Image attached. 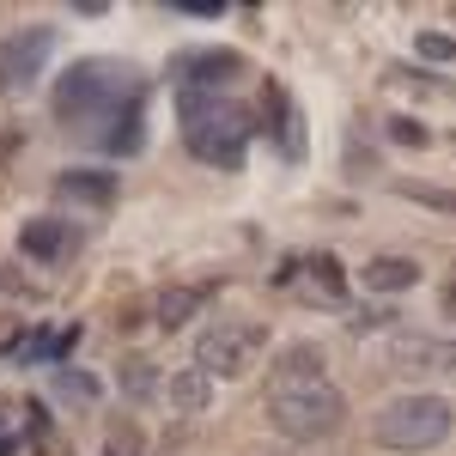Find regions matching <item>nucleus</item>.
<instances>
[{
    "instance_id": "1",
    "label": "nucleus",
    "mask_w": 456,
    "mask_h": 456,
    "mask_svg": "<svg viewBox=\"0 0 456 456\" xmlns=\"http://www.w3.org/2000/svg\"><path fill=\"white\" fill-rule=\"evenodd\" d=\"M55 116L68 122L73 134H86L104 152H141L146 122H141V79L122 61H79L61 73L55 86Z\"/></svg>"
},
{
    "instance_id": "2",
    "label": "nucleus",
    "mask_w": 456,
    "mask_h": 456,
    "mask_svg": "<svg viewBox=\"0 0 456 456\" xmlns=\"http://www.w3.org/2000/svg\"><path fill=\"white\" fill-rule=\"evenodd\" d=\"M268 420L281 426L286 438H305V444H311V438H329L335 426L347 420V402H341V389L329 384L316 347L281 353L274 384H268Z\"/></svg>"
},
{
    "instance_id": "3",
    "label": "nucleus",
    "mask_w": 456,
    "mask_h": 456,
    "mask_svg": "<svg viewBox=\"0 0 456 456\" xmlns=\"http://www.w3.org/2000/svg\"><path fill=\"white\" fill-rule=\"evenodd\" d=\"M176 128H183V146L201 165H219V171L244 165L249 134H256L249 110L232 104L225 92H176Z\"/></svg>"
},
{
    "instance_id": "4",
    "label": "nucleus",
    "mask_w": 456,
    "mask_h": 456,
    "mask_svg": "<svg viewBox=\"0 0 456 456\" xmlns=\"http://www.w3.org/2000/svg\"><path fill=\"white\" fill-rule=\"evenodd\" d=\"M451 402L444 395H432V389H408V395H395L378 408V444L384 451H432V444H444L451 438Z\"/></svg>"
},
{
    "instance_id": "5",
    "label": "nucleus",
    "mask_w": 456,
    "mask_h": 456,
    "mask_svg": "<svg viewBox=\"0 0 456 456\" xmlns=\"http://www.w3.org/2000/svg\"><path fill=\"white\" fill-rule=\"evenodd\" d=\"M262 347H268L262 322H244V316H238V322H213L208 335L195 341V365H201L208 378H244Z\"/></svg>"
},
{
    "instance_id": "6",
    "label": "nucleus",
    "mask_w": 456,
    "mask_h": 456,
    "mask_svg": "<svg viewBox=\"0 0 456 456\" xmlns=\"http://www.w3.org/2000/svg\"><path fill=\"white\" fill-rule=\"evenodd\" d=\"M49 55H55V31H49V25L0 37V86H6V92H31L37 73L49 68Z\"/></svg>"
},
{
    "instance_id": "7",
    "label": "nucleus",
    "mask_w": 456,
    "mask_h": 456,
    "mask_svg": "<svg viewBox=\"0 0 456 456\" xmlns=\"http://www.w3.org/2000/svg\"><path fill=\"white\" fill-rule=\"evenodd\" d=\"M238 73H244V55H232V49H195V55L176 61V92H219Z\"/></svg>"
},
{
    "instance_id": "8",
    "label": "nucleus",
    "mask_w": 456,
    "mask_h": 456,
    "mask_svg": "<svg viewBox=\"0 0 456 456\" xmlns=\"http://www.w3.org/2000/svg\"><path fill=\"white\" fill-rule=\"evenodd\" d=\"M389 365L420 378V371H456V341H438V335H402L389 347Z\"/></svg>"
},
{
    "instance_id": "9",
    "label": "nucleus",
    "mask_w": 456,
    "mask_h": 456,
    "mask_svg": "<svg viewBox=\"0 0 456 456\" xmlns=\"http://www.w3.org/2000/svg\"><path fill=\"white\" fill-rule=\"evenodd\" d=\"M73 244H79V232L61 225V219H31V225L19 232V249H25L31 262H68Z\"/></svg>"
},
{
    "instance_id": "10",
    "label": "nucleus",
    "mask_w": 456,
    "mask_h": 456,
    "mask_svg": "<svg viewBox=\"0 0 456 456\" xmlns=\"http://www.w3.org/2000/svg\"><path fill=\"white\" fill-rule=\"evenodd\" d=\"M116 189H122V183L110 171H61L55 176V201H79V208H110Z\"/></svg>"
},
{
    "instance_id": "11",
    "label": "nucleus",
    "mask_w": 456,
    "mask_h": 456,
    "mask_svg": "<svg viewBox=\"0 0 456 456\" xmlns=\"http://www.w3.org/2000/svg\"><path fill=\"white\" fill-rule=\"evenodd\" d=\"M414 281H420V268L402 262V256H371V262L359 268V286H365V292H408Z\"/></svg>"
},
{
    "instance_id": "12",
    "label": "nucleus",
    "mask_w": 456,
    "mask_h": 456,
    "mask_svg": "<svg viewBox=\"0 0 456 456\" xmlns=\"http://www.w3.org/2000/svg\"><path fill=\"white\" fill-rule=\"evenodd\" d=\"M165 402H171L176 414H201V408H208V371H201V365L176 371L171 384H165Z\"/></svg>"
},
{
    "instance_id": "13",
    "label": "nucleus",
    "mask_w": 456,
    "mask_h": 456,
    "mask_svg": "<svg viewBox=\"0 0 456 456\" xmlns=\"http://www.w3.org/2000/svg\"><path fill=\"white\" fill-rule=\"evenodd\" d=\"M201 298H213V286H176V292H165L159 298V322L165 329H183L189 316L201 311Z\"/></svg>"
},
{
    "instance_id": "14",
    "label": "nucleus",
    "mask_w": 456,
    "mask_h": 456,
    "mask_svg": "<svg viewBox=\"0 0 456 456\" xmlns=\"http://www.w3.org/2000/svg\"><path fill=\"white\" fill-rule=\"evenodd\" d=\"M55 395H68L73 408H86V402H98V378L92 371H61L55 378Z\"/></svg>"
},
{
    "instance_id": "15",
    "label": "nucleus",
    "mask_w": 456,
    "mask_h": 456,
    "mask_svg": "<svg viewBox=\"0 0 456 456\" xmlns=\"http://www.w3.org/2000/svg\"><path fill=\"white\" fill-rule=\"evenodd\" d=\"M402 195L426 201V208H438V213H456V189H438V183H402Z\"/></svg>"
},
{
    "instance_id": "16",
    "label": "nucleus",
    "mask_w": 456,
    "mask_h": 456,
    "mask_svg": "<svg viewBox=\"0 0 456 456\" xmlns=\"http://www.w3.org/2000/svg\"><path fill=\"white\" fill-rule=\"evenodd\" d=\"M104 456H141V432H134L128 420H116L110 438H104Z\"/></svg>"
},
{
    "instance_id": "17",
    "label": "nucleus",
    "mask_w": 456,
    "mask_h": 456,
    "mask_svg": "<svg viewBox=\"0 0 456 456\" xmlns=\"http://www.w3.org/2000/svg\"><path fill=\"white\" fill-rule=\"evenodd\" d=\"M420 61H456V37L420 31Z\"/></svg>"
},
{
    "instance_id": "18",
    "label": "nucleus",
    "mask_w": 456,
    "mask_h": 456,
    "mask_svg": "<svg viewBox=\"0 0 456 456\" xmlns=\"http://www.w3.org/2000/svg\"><path fill=\"white\" fill-rule=\"evenodd\" d=\"M122 389H128L134 402H141V395H152V371H146V365H128V371H122Z\"/></svg>"
},
{
    "instance_id": "19",
    "label": "nucleus",
    "mask_w": 456,
    "mask_h": 456,
    "mask_svg": "<svg viewBox=\"0 0 456 456\" xmlns=\"http://www.w3.org/2000/svg\"><path fill=\"white\" fill-rule=\"evenodd\" d=\"M171 12H189V19H219V12H225V0H176Z\"/></svg>"
}]
</instances>
